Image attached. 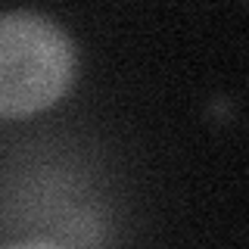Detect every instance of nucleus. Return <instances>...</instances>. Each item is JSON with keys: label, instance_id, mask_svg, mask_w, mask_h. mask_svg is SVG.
<instances>
[{"label": "nucleus", "instance_id": "obj_1", "mask_svg": "<svg viewBox=\"0 0 249 249\" xmlns=\"http://www.w3.org/2000/svg\"><path fill=\"white\" fill-rule=\"evenodd\" d=\"M75 78V44L50 16L0 13V119H25L59 103Z\"/></svg>", "mask_w": 249, "mask_h": 249}, {"label": "nucleus", "instance_id": "obj_2", "mask_svg": "<svg viewBox=\"0 0 249 249\" xmlns=\"http://www.w3.org/2000/svg\"><path fill=\"white\" fill-rule=\"evenodd\" d=\"M6 249H62V246L47 243V240H28V243H13V246H6Z\"/></svg>", "mask_w": 249, "mask_h": 249}]
</instances>
